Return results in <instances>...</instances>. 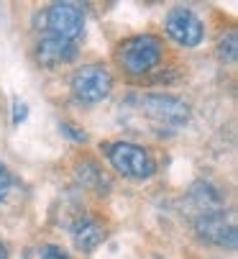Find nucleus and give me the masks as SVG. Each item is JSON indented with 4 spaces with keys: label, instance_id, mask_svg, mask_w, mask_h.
<instances>
[{
    "label": "nucleus",
    "instance_id": "39448f33",
    "mask_svg": "<svg viewBox=\"0 0 238 259\" xmlns=\"http://www.w3.org/2000/svg\"><path fill=\"white\" fill-rule=\"evenodd\" d=\"M195 234L208 244L223 246V249H235V221L230 213L223 208L215 210H203L195 218Z\"/></svg>",
    "mask_w": 238,
    "mask_h": 259
},
{
    "label": "nucleus",
    "instance_id": "20e7f679",
    "mask_svg": "<svg viewBox=\"0 0 238 259\" xmlns=\"http://www.w3.org/2000/svg\"><path fill=\"white\" fill-rule=\"evenodd\" d=\"M72 93L82 103H103L113 93V75L103 64H85L72 75Z\"/></svg>",
    "mask_w": 238,
    "mask_h": 259
},
{
    "label": "nucleus",
    "instance_id": "7ed1b4c3",
    "mask_svg": "<svg viewBox=\"0 0 238 259\" xmlns=\"http://www.w3.org/2000/svg\"><path fill=\"white\" fill-rule=\"evenodd\" d=\"M141 110L154 123L159 136L177 131L189 121V105L172 95H146V98H141Z\"/></svg>",
    "mask_w": 238,
    "mask_h": 259
},
{
    "label": "nucleus",
    "instance_id": "6e6552de",
    "mask_svg": "<svg viewBox=\"0 0 238 259\" xmlns=\"http://www.w3.org/2000/svg\"><path fill=\"white\" fill-rule=\"evenodd\" d=\"M36 59H38V64L46 67V69L69 64V62L77 59V44L57 39V36H44V39L36 44Z\"/></svg>",
    "mask_w": 238,
    "mask_h": 259
},
{
    "label": "nucleus",
    "instance_id": "9b49d317",
    "mask_svg": "<svg viewBox=\"0 0 238 259\" xmlns=\"http://www.w3.org/2000/svg\"><path fill=\"white\" fill-rule=\"evenodd\" d=\"M218 59L228 62V64H233L238 59V33L235 31H228V33L220 36V41H218Z\"/></svg>",
    "mask_w": 238,
    "mask_h": 259
},
{
    "label": "nucleus",
    "instance_id": "dca6fc26",
    "mask_svg": "<svg viewBox=\"0 0 238 259\" xmlns=\"http://www.w3.org/2000/svg\"><path fill=\"white\" fill-rule=\"evenodd\" d=\"M0 259H8V249H6L3 241H0Z\"/></svg>",
    "mask_w": 238,
    "mask_h": 259
},
{
    "label": "nucleus",
    "instance_id": "f03ea898",
    "mask_svg": "<svg viewBox=\"0 0 238 259\" xmlns=\"http://www.w3.org/2000/svg\"><path fill=\"white\" fill-rule=\"evenodd\" d=\"M105 157L113 164L118 175H123L128 180H149L156 172L154 157L144 149V146L133 141H113L105 146Z\"/></svg>",
    "mask_w": 238,
    "mask_h": 259
},
{
    "label": "nucleus",
    "instance_id": "f8f14e48",
    "mask_svg": "<svg viewBox=\"0 0 238 259\" xmlns=\"http://www.w3.org/2000/svg\"><path fill=\"white\" fill-rule=\"evenodd\" d=\"M11 188H13V175H11V169L3 162H0V203L8 198Z\"/></svg>",
    "mask_w": 238,
    "mask_h": 259
},
{
    "label": "nucleus",
    "instance_id": "1a4fd4ad",
    "mask_svg": "<svg viewBox=\"0 0 238 259\" xmlns=\"http://www.w3.org/2000/svg\"><path fill=\"white\" fill-rule=\"evenodd\" d=\"M72 241L79 251L90 254L105 241V226L100 221H95L92 215H82L72 224Z\"/></svg>",
    "mask_w": 238,
    "mask_h": 259
},
{
    "label": "nucleus",
    "instance_id": "423d86ee",
    "mask_svg": "<svg viewBox=\"0 0 238 259\" xmlns=\"http://www.w3.org/2000/svg\"><path fill=\"white\" fill-rule=\"evenodd\" d=\"M164 31H167V36H169L174 44H179V47H184V49L200 47L203 39H205V23L197 18L195 11L182 8V6H177V8H172V11L167 13Z\"/></svg>",
    "mask_w": 238,
    "mask_h": 259
},
{
    "label": "nucleus",
    "instance_id": "9d476101",
    "mask_svg": "<svg viewBox=\"0 0 238 259\" xmlns=\"http://www.w3.org/2000/svg\"><path fill=\"white\" fill-rule=\"evenodd\" d=\"M103 175L105 172L95 162H90V159L77 164V177L82 180V185H87V188H103V185H105V177Z\"/></svg>",
    "mask_w": 238,
    "mask_h": 259
},
{
    "label": "nucleus",
    "instance_id": "4468645a",
    "mask_svg": "<svg viewBox=\"0 0 238 259\" xmlns=\"http://www.w3.org/2000/svg\"><path fill=\"white\" fill-rule=\"evenodd\" d=\"M38 259H69L59 246H54V244H46V246H41L38 249Z\"/></svg>",
    "mask_w": 238,
    "mask_h": 259
},
{
    "label": "nucleus",
    "instance_id": "f257e3e1",
    "mask_svg": "<svg viewBox=\"0 0 238 259\" xmlns=\"http://www.w3.org/2000/svg\"><path fill=\"white\" fill-rule=\"evenodd\" d=\"M164 57V44L162 39H156L154 33H138L131 39L121 41L115 49V62L126 75L141 77L146 72H151Z\"/></svg>",
    "mask_w": 238,
    "mask_h": 259
},
{
    "label": "nucleus",
    "instance_id": "0eeeda50",
    "mask_svg": "<svg viewBox=\"0 0 238 259\" xmlns=\"http://www.w3.org/2000/svg\"><path fill=\"white\" fill-rule=\"evenodd\" d=\"M46 28L49 36L74 44L85 33V13L77 3H54L46 8Z\"/></svg>",
    "mask_w": 238,
    "mask_h": 259
},
{
    "label": "nucleus",
    "instance_id": "ddd939ff",
    "mask_svg": "<svg viewBox=\"0 0 238 259\" xmlns=\"http://www.w3.org/2000/svg\"><path fill=\"white\" fill-rule=\"evenodd\" d=\"M59 131H62L67 139H72V141H85V139H87L82 128H77V126H72V123H67V121L59 123Z\"/></svg>",
    "mask_w": 238,
    "mask_h": 259
},
{
    "label": "nucleus",
    "instance_id": "2eb2a0df",
    "mask_svg": "<svg viewBox=\"0 0 238 259\" xmlns=\"http://www.w3.org/2000/svg\"><path fill=\"white\" fill-rule=\"evenodd\" d=\"M26 116H28V105L16 98V100H13V123H23Z\"/></svg>",
    "mask_w": 238,
    "mask_h": 259
}]
</instances>
